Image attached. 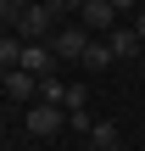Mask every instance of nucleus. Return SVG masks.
Segmentation results:
<instances>
[{
  "instance_id": "11",
  "label": "nucleus",
  "mask_w": 145,
  "mask_h": 151,
  "mask_svg": "<svg viewBox=\"0 0 145 151\" xmlns=\"http://www.w3.org/2000/svg\"><path fill=\"white\" fill-rule=\"evenodd\" d=\"M112 6H117V17H123V11H140L145 0H112Z\"/></svg>"
},
{
  "instance_id": "14",
  "label": "nucleus",
  "mask_w": 145,
  "mask_h": 151,
  "mask_svg": "<svg viewBox=\"0 0 145 151\" xmlns=\"http://www.w3.org/2000/svg\"><path fill=\"white\" fill-rule=\"evenodd\" d=\"M140 62H145V56H140Z\"/></svg>"
},
{
  "instance_id": "7",
  "label": "nucleus",
  "mask_w": 145,
  "mask_h": 151,
  "mask_svg": "<svg viewBox=\"0 0 145 151\" xmlns=\"http://www.w3.org/2000/svg\"><path fill=\"white\" fill-rule=\"evenodd\" d=\"M89 146H101V151H117V123H95V134H89Z\"/></svg>"
},
{
  "instance_id": "4",
  "label": "nucleus",
  "mask_w": 145,
  "mask_h": 151,
  "mask_svg": "<svg viewBox=\"0 0 145 151\" xmlns=\"http://www.w3.org/2000/svg\"><path fill=\"white\" fill-rule=\"evenodd\" d=\"M106 45L117 50V62H134V56H145V39L134 34V22H117V28L106 34Z\"/></svg>"
},
{
  "instance_id": "13",
  "label": "nucleus",
  "mask_w": 145,
  "mask_h": 151,
  "mask_svg": "<svg viewBox=\"0 0 145 151\" xmlns=\"http://www.w3.org/2000/svg\"><path fill=\"white\" fill-rule=\"evenodd\" d=\"M84 151H101V146H84Z\"/></svg>"
},
{
  "instance_id": "8",
  "label": "nucleus",
  "mask_w": 145,
  "mask_h": 151,
  "mask_svg": "<svg viewBox=\"0 0 145 151\" xmlns=\"http://www.w3.org/2000/svg\"><path fill=\"white\" fill-rule=\"evenodd\" d=\"M28 6H39V0H0V17H6V28H11V34H17V17H22Z\"/></svg>"
},
{
  "instance_id": "10",
  "label": "nucleus",
  "mask_w": 145,
  "mask_h": 151,
  "mask_svg": "<svg viewBox=\"0 0 145 151\" xmlns=\"http://www.w3.org/2000/svg\"><path fill=\"white\" fill-rule=\"evenodd\" d=\"M50 6H56V17H78V11H84L89 0H50Z\"/></svg>"
},
{
  "instance_id": "9",
  "label": "nucleus",
  "mask_w": 145,
  "mask_h": 151,
  "mask_svg": "<svg viewBox=\"0 0 145 151\" xmlns=\"http://www.w3.org/2000/svg\"><path fill=\"white\" fill-rule=\"evenodd\" d=\"M67 129H78V134H95V118H89V106H73V112H67Z\"/></svg>"
},
{
  "instance_id": "12",
  "label": "nucleus",
  "mask_w": 145,
  "mask_h": 151,
  "mask_svg": "<svg viewBox=\"0 0 145 151\" xmlns=\"http://www.w3.org/2000/svg\"><path fill=\"white\" fill-rule=\"evenodd\" d=\"M134 34H140V39H145V6H140V11H134Z\"/></svg>"
},
{
  "instance_id": "1",
  "label": "nucleus",
  "mask_w": 145,
  "mask_h": 151,
  "mask_svg": "<svg viewBox=\"0 0 145 151\" xmlns=\"http://www.w3.org/2000/svg\"><path fill=\"white\" fill-rule=\"evenodd\" d=\"M95 45V34L84 28V22H61L56 28V39H50V50L61 56V62H84V50Z\"/></svg>"
},
{
  "instance_id": "3",
  "label": "nucleus",
  "mask_w": 145,
  "mask_h": 151,
  "mask_svg": "<svg viewBox=\"0 0 145 151\" xmlns=\"http://www.w3.org/2000/svg\"><path fill=\"white\" fill-rule=\"evenodd\" d=\"M78 22H84V28H89L95 39H106V34H112V28H117L123 17H117V6H112V0H89V6L78 11Z\"/></svg>"
},
{
  "instance_id": "5",
  "label": "nucleus",
  "mask_w": 145,
  "mask_h": 151,
  "mask_svg": "<svg viewBox=\"0 0 145 151\" xmlns=\"http://www.w3.org/2000/svg\"><path fill=\"white\" fill-rule=\"evenodd\" d=\"M6 101H11V106L39 101V78H34V73H22V67H17V73H6Z\"/></svg>"
},
{
  "instance_id": "6",
  "label": "nucleus",
  "mask_w": 145,
  "mask_h": 151,
  "mask_svg": "<svg viewBox=\"0 0 145 151\" xmlns=\"http://www.w3.org/2000/svg\"><path fill=\"white\" fill-rule=\"evenodd\" d=\"M112 62H117V50H112V45H106V39H95V45H89V50H84V67H89V73H106V67H112Z\"/></svg>"
},
{
  "instance_id": "2",
  "label": "nucleus",
  "mask_w": 145,
  "mask_h": 151,
  "mask_svg": "<svg viewBox=\"0 0 145 151\" xmlns=\"http://www.w3.org/2000/svg\"><path fill=\"white\" fill-rule=\"evenodd\" d=\"M22 129H28V134H39V140H50V134H61V129H67V112H61V106H50V101H34V106L22 112Z\"/></svg>"
}]
</instances>
